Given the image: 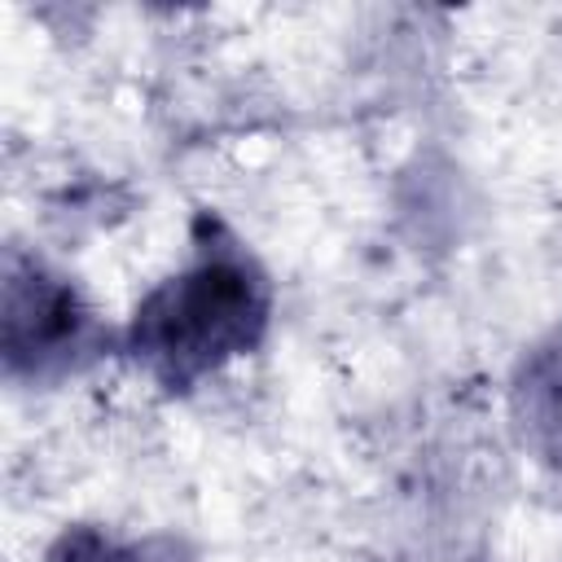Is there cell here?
Here are the masks:
<instances>
[{
	"label": "cell",
	"mask_w": 562,
	"mask_h": 562,
	"mask_svg": "<svg viewBox=\"0 0 562 562\" xmlns=\"http://www.w3.org/2000/svg\"><path fill=\"white\" fill-rule=\"evenodd\" d=\"M263 277L233 255H206L136 307L127 347L158 382L189 386L224 360L250 351L263 338Z\"/></svg>",
	"instance_id": "1"
},
{
	"label": "cell",
	"mask_w": 562,
	"mask_h": 562,
	"mask_svg": "<svg viewBox=\"0 0 562 562\" xmlns=\"http://www.w3.org/2000/svg\"><path fill=\"white\" fill-rule=\"evenodd\" d=\"M88 329V312L70 281L40 272L35 263L26 272L9 268L4 285V356L9 369H44L53 360H66Z\"/></svg>",
	"instance_id": "2"
},
{
	"label": "cell",
	"mask_w": 562,
	"mask_h": 562,
	"mask_svg": "<svg viewBox=\"0 0 562 562\" xmlns=\"http://www.w3.org/2000/svg\"><path fill=\"white\" fill-rule=\"evenodd\" d=\"M518 417L527 426V439L562 465V347H549L527 360L518 391H514Z\"/></svg>",
	"instance_id": "3"
},
{
	"label": "cell",
	"mask_w": 562,
	"mask_h": 562,
	"mask_svg": "<svg viewBox=\"0 0 562 562\" xmlns=\"http://www.w3.org/2000/svg\"><path fill=\"white\" fill-rule=\"evenodd\" d=\"M53 562H184V553L176 544L149 540V544H119L92 527L66 531L53 549Z\"/></svg>",
	"instance_id": "4"
}]
</instances>
